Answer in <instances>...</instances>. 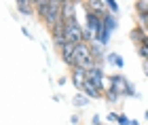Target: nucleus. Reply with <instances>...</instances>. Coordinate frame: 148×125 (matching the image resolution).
Listing matches in <instances>:
<instances>
[{"label": "nucleus", "instance_id": "obj_1", "mask_svg": "<svg viewBox=\"0 0 148 125\" xmlns=\"http://www.w3.org/2000/svg\"><path fill=\"white\" fill-rule=\"evenodd\" d=\"M97 62L91 53V47L87 43L76 45V51H74V68H83V70H91L95 68Z\"/></svg>", "mask_w": 148, "mask_h": 125}, {"label": "nucleus", "instance_id": "obj_2", "mask_svg": "<svg viewBox=\"0 0 148 125\" xmlns=\"http://www.w3.org/2000/svg\"><path fill=\"white\" fill-rule=\"evenodd\" d=\"M83 36H85V28L76 21H68L66 23V32H64V41L66 43H72V45H80L83 43Z\"/></svg>", "mask_w": 148, "mask_h": 125}, {"label": "nucleus", "instance_id": "obj_3", "mask_svg": "<svg viewBox=\"0 0 148 125\" xmlns=\"http://www.w3.org/2000/svg\"><path fill=\"white\" fill-rule=\"evenodd\" d=\"M110 85L114 89L121 93V98H129V95H136V89H133V85L127 81L123 74H110Z\"/></svg>", "mask_w": 148, "mask_h": 125}, {"label": "nucleus", "instance_id": "obj_4", "mask_svg": "<svg viewBox=\"0 0 148 125\" xmlns=\"http://www.w3.org/2000/svg\"><path fill=\"white\" fill-rule=\"evenodd\" d=\"M62 6H64V0H51V4H49V13H47V19L42 21L49 30H53V25L64 19V17H62Z\"/></svg>", "mask_w": 148, "mask_h": 125}, {"label": "nucleus", "instance_id": "obj_5", "mask_svg": "<svg viewBox=\"0 0 148 125\" xmlns=\"http://www.w3.org/2000/svg\"><path fill=\"white\" fill-rule=\"evenodd\" d=\"M104 78H106V72H104V66H95V68H91V70H87V81H91L93 85H97L99 89H104L108 85H104Z\"/></svg>", "mask_w": 148, "mask_h": 125}, {"label": "nucleus", "instance_id": "obj_6", "mask_svg": "<svg viewBox=\"0 0 148 125\" xmlns=\"http://www.w3.org/2000/svg\"><path fill=\"white\" fill-rule=\"evenodd\" d=\"M70 81L76 87V91H83V85L87 83V70L83 68H70Z\"/></svg>", "mask_w": 148, "mask_h": 125}, {"label": "nucleus", "instance_id": "obj_7", "mask_svg": "<svg viewBox=\"0 0 148 125\" xmlns=\"http://www.w3.org/2000/svg\"><path fill=\"white\" fill-rule=\"evenodd\" d=\"M85 11H91V13H95V15H108V6H106L104 0H85Z\"/></svg>", "mask_w": 148, "mask_h": 125}, {"label": "nucleus", "instance_id": "obj_8", "mask_svg": "<svg viewBox=\"0 0 148 125\" xmlns=\"http://www.w3.org/2000/svg\"><path fill=\"white\" fill-rule=\"evenodd\" d=\"M74 51H76V45L66 43L62 49H59V55H62V62L68 66V68H74Z\"/></svg>", "mask_w": 148, "mask_h": 125}, {"label": "nucleus", "instance_id": "obj_9", "mask_svg": "<svg viewBox=\"0 0 148 125\" xmlns=\"http://www.w3.org/2000/svg\"><path fill=\"white\" fill-rule=\"evenodd\" d=\"M62 17L64 21H76V2L74 0H64V6H62Z\"/></svg>", "mask_w": 148, "mask_h": 125}, {"label": "nucleus", "instance_id": "obj_10", "mask_svg": "<svg viewBox=\"0 0 148 125\" xmlns=\"http://www.w3.org/2000/svg\"><path fill=\"white\" fill-rule=\"evenodd\" d=\"M83 93H85V95H89V98H93V100H99V98H104L106 91H104V89H99L97 85H93L91 81H87V83L83 85Z\"/></svg>", "mask_w": 148, "mask_h": 125}, {"label": "nucleus", "instance_id": "obj_11", "mask_svg": "<svg viewBox=\"0 0 148 125\" xmlns=\"http://www.w3.org/2000/svg\"><path fill=\"white\" fill-rule=\"evenodd\" d=\"M15 6L21 15L30 17V15H36V6L32 4V0H15Z\"/></svg>", "mask_w": 148, "mask_h": 125}, {"label": "nucleus", "instance_id": "obj_12", "mask_svg": "<svg viewBox=\"0 0 148 125\" xmlns=\"http://www.w3.org/2000/svg\"><path fill=\"white\" fill-rule=\"evenodd\" d=\"M129 38H131V43L136 45V47H140V45H142L146 38H148V34L146 32L140 28V25H136V28H131V32H129Z\"/></svg>", "mask_w": 148, "mask_h": 125}, {"label": "nucleus", "instance_id": "obj_13", "mask_svg": "<svg viewBox=\"0 0 148 125\" xmlns=\"http://www.w3.org/2000/svg\"><path fill=\"white\" fill-rule=\"evenodd\" d=\"M91 47V53H93V57H95V62H97V66H102L104 64V57H106V53H104V47L99 45L97 41H93V43H87Z\"/></svg>", "mask_w": 148, "mask_h": 125}, {"label": "nucleus", "instance_id": "obj_14", "mask_svg": "<svg viewBox=\"0 0 148 125\" xmlns=\"http://www.w3.org/2000/svg\"><path fill=\"white\" fill-rule=\"evenodd\" d=\"M104 100H106V102H110V104H114V102H119V100H121V93H119V91H116V89L112 87L110 83H108V87H106Z\"/></svg>", "mask_w": 148, "mask_h": 125}, {"label": "nucleus", "instance_id": "obj_15", "mask_svg": "<svg viewBox=\"0 0 148 125\" xmlns=\"http://www.w3.org/2000/svg\"><path fill=\"white\" fill-rule=\"evenodd\" d=\"M89 100H91L89 95H85L83 91H78V93L74 95V106H76V108H80V106H87V104H89Z\"/></svg>", "mask_w": 148, "mask_h": 125}, {"label": "nucleus", "instance_id": "obj_16", "mask_svg": "<svg viewBox=\"0 0 148 125\" xmlns=\"http://www.w3.org/2000/svg\"><path fill=\"white\" fill-rule=\"evenodd\" d=\"M136 13L138 15H148V0H136Z\"/></svg>", "mask_w": 148, "mask_h": 125}, {"label": "nucleus", "instance_id": "obj_17", "mask_svg": "<svg viewBox=\"0 0 148 125\" xmlns=\"http://www.w3.org/2000/svg\"><path fill=\"white\" fill-rule=\"evenodd\" d=\"M108 62L114 64L116 68H123V66H125V60H123L121 55H116V53H108Z\"/></svg>", "mask_w": 148, "mask_h": 125}, {"label": "nucleus", "instance_id": "obj_18", "mask_svg": "<svg viewBox=\"0 0 148 125\" xmlns=\"http://www.w3.org/2000/svg\"><path fill=\"white\" fill-rule=\"evenodd\" d=\"M138 25L148 34V15H138Z\"/></svg>", "mask_w": 148, "mask_h": 125}, {"label": "nucleus", "instance_id": "obj_19", "mask_svg": "<svg viewBox=\"0 0 148 125\" xmlns=\"http://www.w3.org/2000/svg\"><path fill=\"white\" fill-rule=\"evenodd\" d=\"M106 6H108V11L110 13H119V4H116V0H104Z\"/></svg>", "mask_w": 148, "mask_h": 125}, {"label": "nucleus", "instance_id": "obj_20", "mask_svg": "<svg viewBox=\"0 0 148 125\" xmlns=\"http://www.w3.org/2000/svg\"><path fill=\"white\" fill-rule=\"evenodd\" d=\"M138 55L142 57V60H148V47H146V45H140V47H138Z\"/></svg>", "mask_w": 148, "mask_h": 125}, {"label": "nucleus", "instance_id": "obj_21", "mask_svg": "<svg viewBox=\"0 0 148 125\" xmlns=\"http://www.w3.org/2000/svg\"><path fill=\"white\" fill-rule=\"evenodd\" d=\"M116 123L119 125H133V121H129L127 117L123 115V113H119V119H116Z\"/></svg>", "mask_w": 148, "mask_h": 125}, {"label": "nucleus", "instance_id": "obj_22", "mask_svg": "<svg viewBox=\"0 0 148 125\" xmlns=\"http://www.w3.org/2000/svg\"><path fill=\"white\" fill-rule=\"evenodd\" d=\"M142 68H144V74L148 76V60H142Z\"/></svg>", "mask_w": 148, "mask_h": 125}, {"label": "nucleus", "instance_id": "obj_23", "mask_svg": "<svg viewBox=\"0 0 148 125\" xmlns=\"http://www.w3.org/2000/svg\"><path fill=\"white\" fill-rule=\"evenodd\" d=\"M116 119H119V115H114V113H110V115H108V121H112V123H116Z\"/></svg>", "mask_w": 148, "mask_h": 125}, {"label": "nucleus", "instance_id": "obj_24", "mask_svg": "<svg viewBox=\"0 0 148 125\" xmlns=\"http://www.w3.org/2000/svg\"><path fill=\"white\" fill-rule=\"evenodd\" d=\"M93 125H102V123H99V115H95V117H93V121H91Z\"/></svg>", "mask_w": 148, "mask_h": 125}, {"label": "nucleus", "instance_id": "obj_25", "mask_svg": "<svg viewBox=\"0 0 148 125\" xmlns=\"http://www.w3.org/2000/svg\"><path fill=\"white\" fill-rule=\"evenodd\" d=\"M142 45H146V47H148V38H146V41H144V43H142Z\"/></svg>", "mask_w": 148, "mask_h": 125}, {"label": "nucleus", "instance_id": "obj_26", "mask_svg": "<svg viewBox=\"0 0 148 125\" xmlns=\"http://www.w3.org/2000/svg\"><path fill=\"white\" fill-rule=\"evenodd\" d=\"M74 2H76V4H78V2H85V0H74Z\"/></svg>", "mask_w": 148, "mask_h": 125}, {"label": "nucleus", "instance_id": "obj_27", "mask_svg": "<svg viewBox=\"0 0 148 125\" xmlns=\"http://www.w3.org/2000/svg\"><path fill=\"white\" fill-rule=\"evenodd\" d=\"M32 4H34V6H36V0H32Z\"/></svg>", "mask_w": 148, "mask_h": 125}, {"label": "nucleus", "instance_id": "obj_28", "mask_svg": "<svg viewBox=\"0 0 148 125\" xmlns=\"http://www.w3.org/2000/svg\"><path fill=\"white\" fill-rule=\"evenodd\" d=\"M146 119H148V110H146Z\"/></svg>", "mask_w": 148, "mask_h": 125}]
</instances>
